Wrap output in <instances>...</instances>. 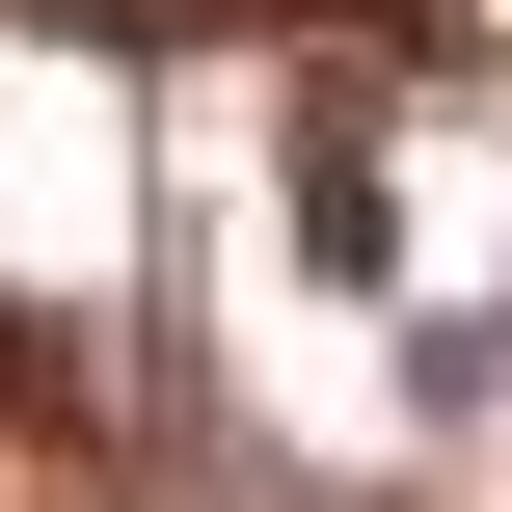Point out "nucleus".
I'll list each match as a JSON object with an SVG mask.
<instances>
[{
	"label": "nucleus",
	"instance_id": "f257e3e1",
	"mask_svg": "<svg viewBox=\"0 0 512 512\" xmlns=\"http://www.w3.org/2000/svg\"><path fill=\"white\" fill-rule=\"evenodd\" d=\"M297 216H324V270H378V108H297Z\"/></svg>",
	"mask_w": 512,
	"mask_h": 512
}]
</instances>
